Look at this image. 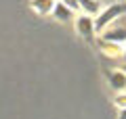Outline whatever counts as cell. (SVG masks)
Returning <instances> with one entry per match:
<instances>
[{"label": "cell", "instance_id": "cell-6", "mask_svg": "<svg viewBox=\"0 0 126 119\" xmlns=\"http://www.w3.org/2000/svg\"><path fill=\"white\" fill-rule=\"evenodd\" d=\"M53 17L59 19V21H69V19L74 17V11L69 9L63 0H57V4H55V9H53Z\"/></svg>", "mask_w": 126, "mask_h": 119}, {"label": "cell", "instance_id": "cell-10", "mask_svg": "<svg viewBox=\"0 0 126 119\" xmlns=\"http://www.w3.org/2000/svg\"><path fill=\"white\" fill-rule=\"evenodd\" d=\"M63 2H65V4H67L74 13H78V11H80V2H78V0H63Z\"/></svg>", "mask_w": 126, "mask_h": 119}, {"label": "cell", "instance_id": "cell-13", "mask_svg": "<svg viewBox=\"0 0 126 119\" xmlns=\"http://www.w3.org/2000/svg\"><path fill=\"white\" fill-rule=\"evenodd\" d=\"M122 69H124V71H126V63H124V67H122Z\"/></svg>", "mask_w": 126, "mask_h": 119}, {"label": "cell", "instance_id": "cell-14", "mask_svg": "<svg viewBox=\"0 0 126 119\" xmlns=\"http://www.w3.org/2000/svg\"><path fill=\"white\" fill-rule=\"evenodd\" d=\"M120 2H126V0H120Z\"/></svg>", "mask_w": 126, "mask_h": 119}, {"label": "cell", "instance_id": "cell-1", "mask_svg": "<svg viewBox=\"0 0 126 119\" xmlns=\"http://www.w3.org/2000/svg\"><path fill=\"white\" fill-rule=\"evenodd\" d=\"M122 15H126V2H113V4H109L107 9H103V11H101V15H97V17H94L97 34L105 31L113 21H118Z\"/></svg>", "mask_w": 126, "mask_h": 119}, {"label": "cell", "instance_id": "cell-7", "mask_svg": "<svg viewBox=\"0 0 126 119\" xmlns=\"http://www.w3.org/2000/svg\"><path fill=\"white\" fill-rule=\"evenodd\" d=\"M55 4H57V0H30V6L36 11L38 15H48V13H53Z\"/></svg>", "mask_w": 126, "mask_h": 119}, {"label": "cell", "instance_id": "cell-3", "mask_svg": "<svg viewBox=\"0 0 126 119\" xmlns=\"http://www.w3.org/2000/svg\"><path fill=\"white\" fill-rule=\"evenodd\" d=\"M74 23H76V31H78V34H80L84 40H88V42H90V40L94 38V34H97L94 17H90V15H84V13H82V15H78V17H76V21H74Z\"/></svg>", "mask_w": 126, "mask_h": 119}, {"label": "cell", "instance_id": "cell-8", "mask_svg": "<svg viewBox=\"0 0 126 119\" xmlns=\"http://www.w3.org/2000/svg\"><path fill=\"white\" fill-rule=\"evenodd\" d=\"M80 2V11L84 15H99V11H101V4H99V0H78Z\"/></svg>", "mask_w": 126, "mask_h": 119}, {"label": "cell", "instance_id": "cell-9", "mask_svg": "<svg viewBox=\"0 0 126 119\" xmlns=\"http://www.w3.org/2000/svg\"><path fill=\"white\" fill-rule=\"evenodd\" d=\"M116 105H118V109H126V92L116 94Z\"/></svg>", "mask_w": 126, "mask_h": 119}, {"label": "cell", "instance_id": "cell-2", "mask_svg": "<svg viewBox=\"0 0 126 119\" xmlns=\"http://www.w3.org/2000/svg\"><path fill=\"white\" fill-rule=\"evenodd\" d=\"M101 38L107 40V42H113V44L124 46V44H126V15H122L118 21H113L111 25L103 31Z\"/></svg>", "mask_w": 126, "mask_h": 119}, {"label": "cell", "instance_id": "cell-5", "mask_svg": "<svg viewBox=\"0 0 126 119\" xmlns=\"http://www.w3.org/2000/svg\"><path fill=\"white\" fill-rule=\"evenodd\" d=\"M99 48H101V52L103 54H107V57H122V52H124V46H120V44H113V42H107V40H103L101 38L99 40Z\"/></svg>", "mask_w": 126, "mask_h": 119}, {"label": "cell", "instance_id": "cell-12", "mask_svg": "<svg viewBox=\"0 0 126 119\" xmlns=\"http://www.w3.org/2000/svg\"><path fill=\"white\" fill-rule=\"evenodd\" d=\"M122 59H124V63H126V44H124V52H122Z\"/></svg>", "mask_w": 126, "mask_h": 119}, {"label": "cell", "instance_id": "cell-4", "mask_svg": "<svg viewBox=\"0 0 126 119\" xmlns=\"http://www.w3.org/2000/svg\"><path fill=\"white\" fill-rule=\"evenodd\" d=\"M105 75H107V82L111 86V90H116L118 94L126 92V71L124 69H107Z\"/></svg>", "mask_w": 126, "mask_h": 119}, {"label": "cell", "instance_id": "cell-11", "mask_svg": "<svg viewBox=\"0 0 126 119\" xmlns=\"http://www.w3.org/2000/svg\"><path fill=\"white\" fill-rule=\"evenodd\" d=\"M118 119H126V109H120V111H118Z\"/></svg>", "mask_w": 126, "mask_h": 119}]
</instances>
